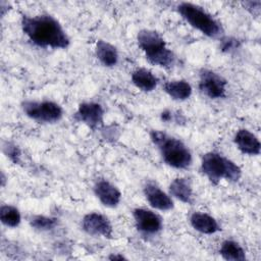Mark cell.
Listing matches in <instances>:
<instances>
[{
    "mask_svg": "<svg viewBox=\"0 0 261 261\" xmlns=\"http://www.w3.org/2000/svg\"><path fill=\"white\" fill-rule=\"evenodd\" d=\"M73 118L92 129H96L103 124L104 109L99 103L83 102L79 105Z\"/></svg>",
    "mask_w": 261,
    "mask_h": 261,
    "instance_id": "cell-10",
    "label": "cell"
},
{
    "mask_svg": "<svg viewBox=\"0 0 261 261\" xmlns=\"http://www.w3.org/2000/svg\"><path fill=\"white\" fill-rule=\"evenodd\" d=\"M190 223L192 227L204 234H213L221 230L217 220L211 215L204 212H194L190 216Z\"/></svg>",
    "mask_w": 261,
    "mask_h": 261,
    "instance_id": "cell-14",
    "label": "cell"
},
{
    "mask_svg": "<svg viewBox=\"0 0 261 261\" xmlns=\"http://www.w3.org/2000/svg\"><path fill=\"white\" fill-rule=\"evenodd\" d=\"M143 191L148 203L154 209L160 211H169L173 209L174 203L170 195L166 194L163 190H161V188L155 181H146Z\"/></svg>",
    "mask_w": 261,
    "mask_h": 261,
    "instance_id": "cell-11",
    "label": "cell"
},
{
    "mask_svg": "<svg viewBox=\"0 0 261 261\" xmlns=\"http://www.w3.org/2000/svg\"><path fill=\"white\" fill-rule=\"evenodd\" d=\"M170 196L174 197L178 201L192 205L194 203V193L191 181L187 177L174 178L168 187Z\"/></svg>",
    "mask_w": 261,
    "mask_h": 261,
    "instance_id": "cell-15",
    "label": "cell"
},
{
    "mask_svg": "<svg viewBox=\"0 0 261 261\" xmlns=\"http://www.w3.org/2000/svg\"><path fill=\"white\" fill-rule=\"evenodd\" d=\"M0 220L7 227H17L21 221L19 210L12 205H2L0 208Z\"/></svg>",
    "mask_w": 261,
    "mask_h": 261,
    "instance_id": "cell-20",
    "label": "cell"
},
{
    "mask_svg": "<svg viewBox=\"0 0 261 261\" xmlns=\"http://www.w3.org/2000/svg\"><path fill=\"white\" fill-rule=\"evenodd\" d=\"M164 92L175 101H185L193 93L192 86L185 80L168 81L163 85Z\"/></svg>",
    "mask_w": 261,
    "mask_h": 261,
    "instance_id": "cell-18",
    "label": "cell"
},
{
    "mask_svg": "<svg viewBox=\"0 0 261 261\" xmlns=\"http://www.w3.org/2000/svg\"><path fill=\"white\" fill-rule=\"evenodd\" d=\"M200 169L213 185H217L221 179L237 182L242 176V169L237 163L213 151L202 156Z\"/></svg>",
    "mask_w": 261,
    "mask_h": 261,
    "instance_id": "cell-4",
    "label": "cell"
},
{
    "mask_svg": "<svg viewBox=\"0 0 261 261\" xmlns=\"http://www.w3.org/2000/svg\"><path fill=\"white\" fill-rule=\"evenodd\" d=\"M150 139L168 166L176 169H186L192 164V153L179 139L157 129L151 130Z\"/></svg>",
    "mask_w": 261,
    "mask_h": 261,
    "instance_id": "cell-2",
    "label": "cell"
},
{
    "mask_svg": "<svg viewBox=\"0 0 261 261\" xmlns=\"http://www.w3.org/2000/svg\"><path fill=\"white\" fill-rule=\"evenodd\" d=\"M3 152L4 154L14 163H18L20 159V150L17 146L6 142L3 144Z\"/></svg>",
    "mask_w": 261,
    "mask_h": 261,
    "instance_id": "cell-22",
    "label": "cell"
},
{
    "mask_svg": "<svg viewBox=\"0 0 261 261\" xmlns=\"http://www.w3.org/2000/svg\"><path fill=\"white\" fill-rule=\"evenodd\" d=\"M20 27L22 33L37 47L66 49L70 44V39L61 23L50 14H23Z\"/></svg>",
    "mask_w": 261,
    "mask_h": 261,
    "instance_id": "cell-1",
    "label": "cell"
},
{
    "mask_svg": "<svg viewBox=\"0 0 261 261\" xmlns=\"http://www.w3.org/2000/svg\"><path fill=\"white\" fill-rule=\"evenodd\" d=\"M133 217L137 230L144 236H156L163 228L161 216L150 209L143 207L135 208L133 210Z\"/></svg>",
    "mask_w": 261,
    "mask_h": 261,
    "instance_id": "cell-8",
    "label": "cell"
},
{
    "mask_svg": "<svg viewBox=\"0 0 261 261\" xmlns=\"http://www.w3.org/2000/svg\"><path fill=\"white\" fill-rule=\"evenodd\" d=\"M242 5L246 10H248L252 15L258 16L260 14L261 10V1L256 0V1H245L242 2Z\"/></svg>",
    "mask_w": 261,
    "mask_h": 261,
    "instance_id": "cell-24",
    "label": "cell"
},
{
    "mask_svg": "<svg viewBox=\"0 0 261 261\" xmlns=\"http://www.w3.org/2000/svg\"><path fill=\"white\" fill-rule=\"evenodd\" d=\"M226 80L219 73L203 68L199 73V89L210 99H220L226 96Z\"/></svg>",
    "mask_w": 261,
    "mask_h": 261,
    "instance_id": "cell-7",
    "label": "cell"
},
{
    "mask_svg": "<svg viewBox=\"0 0 261 261\" xmlns=\"http://www.w3.org/2000/svg\"><path fill=\"white\" fill-rule=\"evenodd\" d=\"M94 194L98 200L106 207L114 208L121 200V192L116 186L107 179H99L94 185Z\"/></svg>",
    "mask_w": 261,
    "mask_h": 261,
    "instance_id": "cell-12",
    "label": "cell"
},
{
    "mask_svg": "<svg viewBox=\"0 0 261 261\" xmlns=\"http://www.w3.org/2000/svg\"><path fill=\"white\" fill-rule=\"evenodd\" d=\"M137 41L149 63L163 68H170L175 64L174 53L158 32L150 29L141 30L137 35Z\"/></svg>",
    "mask_w": 261,
    "mask_h": 261,
    "instance_id": "cell-3",
    "label": "cell"
},
{
    "mask_svg": "<svg viewBox=\"0 0 261 261\" xmlns=\"http://www.w3.org/2000/svg\"><path fill=\"white\" fill-rule=\"evenodd\" d=\"M241 43L239 40L234 39V38H230V37H226L224 39L221 40L220 43V49L222 52H226L229 53L231 51H234L236 49H238L240 47Z\"/></svg>",
    "mask_w": 261,
    "mask_h": 261,
    "instance_id": "cell-23",
    "label": "cell"
},
{
    "mask_svg": "<svg viewBox=\"0 0 261 261\" xmlns=\"http://www.w3.org/2000/svg\"><path fill=\"white\" fill-rule=\"evenodd\" d=\"M219 254L227 261H244L247 259L244 248L238 242L232 240H225L222 242Z\"/></svg>",
    "mask_w": 261,
    "mask_h": 261,
    "instance_id": "cell-19",
    "label": "cell"
},
{
    "mask_svg": "<svg viewBox=\"0 0 261 261\" xmlns=\"http://www.w3.org/2000/svg\"><path fill=\"white\" fill-rule=\"evenodd\" d=\"M58 219L55 217H49L41 214L31 215L29 218L30 225L39 231H49L56 227Z\"/></svg>",
    "mask_w": 261,
    "mask_h": 261,
    "instance_id": "cell-21",
    "label": "cell"
},
{
    "mask_svg": "<svg viewBox=\"0 0 261 261\" xmlns=\"http://www.w3.org/2000/svg\"><path fill=\"white\" fill-rule=\"evenodd\" d=\"M82 228L85 232L94 237L111 239L113 236V227L110 220L99 212L87 213L82 219Z\"/></svg>",
    "mask_w": 261,
    "mask_h": 261,
    "instance_id": "cell-9",
    "label": "cell"
},
{
    "mask_svg": "<svg viewBox=\"0 0 261 261\" xmlns=\"http://www.w3.org/2000/svg\"><path fill=\"white\" fill-rule=\"evenodd\" d=\"M176 10L191 27L209 38H216L222 33L220 22L197 4L180 2L176 6Z\"/></svg>",
    "mask_w": 261,
    "mask_h": 261,
    "instance_id": "cell-5",
    "label": "cell"
},
{
    "mask_svg": "<svg viewBox=\"0 0 261 261\" xmlns=\"http://www.w3.org/2000/svg\"><path fill=\"white\" fill-rule=\"evenodd\" d=\"M158 77L148 68L139 67L132 73V83L143 92H152L158 85Z\"/></svg>",
    "mask_w": 261,
    "mask_h": 261,
    "instance_id": "cell-16",
    "label": "cell"
},
{
    "mask_svg": "<svg viewBox=\"0 0 261 261\" xmlns=\"http://www.w3.org/2000/svg\"><path fill=\"white\" fill-rule=\"evenodd\" d=\"M237 148L246 155L257 156L261 151V144L255 134L247 128L239 129L233 138Z\"/></svg>",
    "mask_w": 261,
    "mask_h": 261,
    "instance_id": "cell-13",
    "label": "cell"
},
{
    "mask_svg": "<svg viewBox=\"0 0 261 261\" xmlns=\"http://www.w3.org/2000/svg\"><path fill=\"white\" fill-rule=\"evenodd\" d=\"M23 113L31 119L43 123H55L63 116L62 107L53 101L27 100L21 103Z\"/></svg>",
    "mask_w": 261,
    "mask_h": 261,
    "instance_id": "cell-6",
    "label": "cell"
},
{
    "mask_svg": "<svg viewBox=\"0 0 261 261\" xmlns=\"http://www.w3.org/2000/svg\"><path fill=\"white\" fill-rule=\"evenodd\" d=\"M110 260H125L126 258L123 255H118V254H112L108 257Z\"/></svg>",
    "mask_w": 261,
    "mask_h": 261,
    "instance_id": "cell-25",
    "label": "cell"
},
{
    "mask_svg": "<svg viewBox=\"0 0 261 261\" xmlns=\"http://www.w3.org/2000/svg\"><path fill=\"white\" fill-rule=\"evenodd\" d=\"M95 53L98 60L106 67H113L118 63V51L115 46L107 41L99 40L96 43Z\"/></svg>",
    "mask_w": 261,
    "mask_h": 261,
    "instance_id": "cell-17",
    "label": "cell"
}]
</instances>
